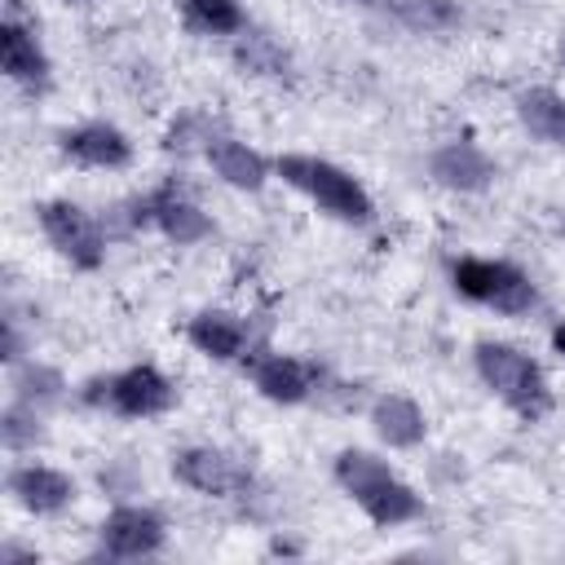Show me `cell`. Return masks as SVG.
<instances>
[{
    "label": "cell",
    "instance_id": "cell-1",
    "mask_svg": "<svg viewBox=\"0 0 565 565\" xmlns=\"http://www.w3.org/2000/svg\"><path fill=\"white\" fill-rule=\"evenodd\" d=\"M335 481L358 499V508L375 525H402V521L419 516V494L406 481H397L384 459H375L366 450H340Z\"/></svg>",
    "mask_w": 565,
    "mask_h": 565
},
{
    "label": "cell",
    "instance_id": "cell-2",
    "mask_svg": "<svg viewBox=\"0 0 565 565\" xmlns=\"http://www.w3.org/2000/svg\"><path fill=\"white\" fill-rule=\"evenodd\" d=\"M278 177L287 181V185H296V190H305L318 207H327L331 216H340V221H353V225H366L371 221V194L344 172V168H335V163H327V159H318V154H282L278 163Z\"/></svg>",
    "mask_w": 565,
    "mask_h": 565
},
{
    "label": "cell",
    "instance_id": "cell-3",
    "mask_svg": "<svg viewBox=\"0 0 565 565\" xmlns=\"http://www.w3.org/2000/svg\"><path fill=\"white\" fill-rule=\"evenodd\" d=\"M477 371L512 411H521L530 419L547 411V380H543L539 362H530L521 349L486 340V344H477Z\"/></svg>",
    "mask_w": 565,
    "mask_h": 565
},
{
    "label": "cell",
    "instance_id": "cell-4",
    "mask_svg": "<svg viewBox=\"0 0 565 565\" xmlns=\"http://www.w3.org/2000/svg\"><path fill=\"white\" fill-rule=\"evenodd\" d=\"M450 282H455L459 296H468L477 305H490L499 313H525L534 305V282L508 260L463 256V260L450 265Z\"/></svg>",
    "mask_w": 565,
    "mask_h": 565
},
{
    "label": "cell",
    "instance_id": "cell-5",
    "mask_svg": "<svg viewBox=\"0 0 565 565\" xmlns=\"http://www.w3.org/2000/svg\"><path fill=\"white\" fill-rule=\"evenodd\" d=\"M84 402L93 406H110L119 415H132V419H146V415H159L172 406V384L154 371V366H128L119 375H97L88 388H84Z\"/></svg>",
    "mask_w": 565,
    "mask_h": 565
},
{
    "label": "cell",
    "instance_id": "cell-6",
    "mask_svg": "<svg viewBox=\"0 0 565 565\" xmlns=\"http://www.w3.org/2000/svg\"><path fill=\"white\" fill-rule=\"evenodd\" d=\"M40 225H44L49 243H53L71 265H79V269H97V265H102L106 243H102L97 221H93L84 207L66 203V199H53V203L40 207Z\"/></svg>",
    "mask_w": 565,
    "mask_h": 565
},
{
    "label": "cell",
    "instance_id": "cell-7",
    "mask_svg": "<svg viewBox=\"0 0 565 565\" xmlns=\"http://www.w3.org/2000/svg\"><path fill=\"white\" fill-rule=\"evenodd\" d=\"M172 472L199 494H238L252 481L238 459H230L225 450H212V446H190V450L172 455Z\"/></svg>",
    "mask_w": 565,
    "mask_h": 565
},
{
    "label": "cell",
    "instance_id": "cell-8",
    "mask_svg": "<svg viewBox=\"0 0 565 565\" xmlns=\"http://www.w3.org/2000/svg\"><path fill=\"white\" fill-rule=\"evenodd\" d=\"M102 547L119 561H132V556H154L163 547V521L150 512V508H115L106 521H102Z\"/></svg>",
    "mask_w": 565,
    "mask_h": 565
},
{
    "label": "cell",
    "instance_id": "cell-9",
    "mask_svg": "<svg viewBox=\"0 0 565 565\" xmlns=\"http://www.w3.org/2000/svg\"><path fill=\"white\" fill-rule=\"evenodd\" d=\"M132 221H137V225H159V230H163L172 243H181V247L212 234V221H207L190 199H181L177 190H159V194H150L146 203H137Z\"/></svg>",
    "mask_w": 565,
    "mask_h": 565
},
{
    "label": "cell",
    "instance_id": "cell-10",
    "mask_svg": "<svg viewBox=\"0 0 565 565\" xmlns=\"http://www.w3.org/2000/svg\"><path fill=\"white\" fill-rule=\"evenodd\" d=\"M9 494L35 512V516H49V512H62L71 499H75V481L57 468H44V463H22L9 472Z\"/></svg>",
    "mask_w": 565,
    "mask_h": 565
},
{
    "label": "cell",
    "instance_id": "cell-11",
    "mask_svg": "<svg viewBox=\"0 0 565 565\" xmlns=\"http://www.w3.org/2000/svg\"><path fill=\"white\" fill-rule=\"evenodd\" d=\"M62 150L84 168H124L132 159L128 137L115 124H79L62 137Z\"/></svg>",
    "mask_w": 565,
    "mask_h": 565
},
{
    "label": "cell",
    "instance_id": "cell-12",
    "mask_svg": "<svg viewBox=\"0 0 565 565\" xmlns=\"http://www.w3.org/2000/svg\"><path fill=\"white\" fill-rule=\"evenodd\" d=\"M428 168H433V177H437L441 185H450V190H486L490 177H494V163H490L472 141H450V146L433 150Z\"/></svg>",
    "mask_w": 565,
    "mask_h": 565
},
{
    "label": "cell",
    "instance_id": "cell-13",
    "mask_svg": "<svg viewBox=\"0 0 565 565\" xmlns=\"http://www.w3.org/2000/svg\"><path fill=\"white\" fill-rule=\"evenodd\" d=\"M190 344L216 362H230V358H243V349L252 344V331L225 313V309H207L199 318H190Z\"/></svg>",
    "mask_w": 565,
    "mask_h": 565
},
{
    "label": "cell",
    "instance_id": "cell-14",
    "mask_svg": "<svg viewBox=\"0 0 565 565\" xmlns=\"http://www.w3.org/2000/svg\"><path fill=\"white\" fill-rule=\"evenodd\" d=\"M207 163H212V172H216L221 181H230V185H238V190H260L265 177H269V163H265L252 146L234 141V137H212V141H207Z\"/></svg>",
    "mask_w": 565,
    "mask_h": 565
},
{
    "label": "cell",
    "instance_id": "cell-15",
    "mask_svg": "<svg viewBox=\"0 0 565 565\" xmlns=\"http://www.w3.org/2000/svg\"><path fill=\"white\" fill-rule=\"evenodd\" d=\"M252 380L256 388L269 397V402H305L309 388H313V371L296 358H282V353H269V358H256L252 366Z\"/></svg>",
    "mask_w": 565,
    "mask_h": 565
},
{
    "label": "cell",
    "instance_id": "cell-16",
    "mask_svg": "<svg viewBox=\"0 0 565 565\" xmlns=\"http://www.w3.org/2000/svg\"><path fill=\"white\" fill-rule=\"evenodd\" d=\"M0 57H4V75H9V79H22V84H40L44 71H49L35 31L22 26L18 18H9V22L0 26Z\"/></svg>",
    "mask_w": 565,
    "mask_h": 565
},
{
    "label": "cell",
    "instance_id": "cell-17",
    "mask_svg": "<svg viewBox=\"0 0 565 565\" xmlns=\"http://www.w3.org/2000/svg\"><path fill=\"white\" fill-rule=\"evenodd\" d=\"M371 424H375L380 441H388V446H397V450L424 441V411H419L411 397H402V393L380 397L375 411H371Z\"/></svg>",
    "mask_w": 565,
    "mask_h": 565
},
{
    "label": "cell",
    "instance_id": "cell-18",
    "mask_svg": "<svg viewBox=\"0 0 565 565\" xmlns=\"http://www.w3.org/2000/svg\"><path fill=\"white\" fill-rule=\"evenodd\" d=\"M516 115L521 124L539 137V141H552V146H565V97L552 93V88H530L516 97Z\"/></svg>",
    "mask_w": 565,
    "mask_h": 565
},
{
    "label": "cell",
    "instance_id": "cell-19",
    "mask_svg": "<svg viewBox=\"0 0 565 565\" xmlns=\"http://www.w3.org/2000/svg\"><path fill=\"white\" fill-rule=\"evenodd\" d=\"M181 18L199 35H230L243 26L238 0H181Z\"/></svg>",
    "mask_w": 565,
    "mask_h": 565
},
{
    "label": "cell",
    "instance_id": "cell-20",
    "mask_svg": "<svg viewBox=\"0 0 565 565\" xmlns=\"http://www.w3.org/2000/svg\"><path fill=\"white\" fill-rule=\"evenodd\" d=\"M384 9H393L411 31H450V26H459L455 0H388Z\"/></svg>",
    "mask_w": 565,
    "mask_h": 565
},
{
    "label": "cell",
    "instance_id": "cell-21",
    "mask_svg": "<svg viewBox=\"0 0 565 565\" xmlns=\"http://www.w3.org/2000/svg\"><path fill=\"white\" fill-rule=\"evenodd\" d=\"M13 388H18V402H26V406H49V402H57L62 397V375L53 371V366H40V362H31V366H22L18 371V380H13Z\"/></svg>",
    "mask_w": 565,
    "mask_h": 565
},
{
    "label": "cell",
    "instance_id": "cell-22",
    "mask_svg": "<svg viewBox=\"0 0 565 565\" xmlns=\"http://www.w3.org/2000/svg\"><path fill=\"white\" fill-rule=\"evenodd\" d=\"M0 437L9 450H26L40 441V406H26V402H13L4 415H0Z\"/></svg>",
    "mask_w": 565,
    "mask_h": 565
},
{
    "label": "cell",
    "instance_id": "cell-23",
    "mask_svg": "<svg viewBox=\"0 0 565 565\" xmlns=\"http://www.w3.org/2000/svg\"><path fill=\"white\" fill-rule=\"evenodd\" d=\"M234 57L247 66V71H260V75H282L287 71V53L269 40V35H243Z\"/></svg>",
    "mask_w": 565,
    "mask_h": 565
},
{
    "label": "cell",
    "instance_id": "cell-24",
    "mask_svg": "<svg viewBox=\"0 0 565 565\" xmlns=\"http://www.w3.org/2000/svg\"><path fill=\"white\" fill-rule=\"evenodd\" d=\"M199 141H212V128H207V119H199V115H181V119L168 128V150H190V146H199Z\"/></svg>",
    "mask_w": 565,
    "mask_h": 565
},
{
    "label": "cell",
    "instance_id": "cell-25",
    "mask_svg": "<svg viewBox=\"0 0 565 565\" xmlns=\"http://www.w3.org/2000/svg\"><path fill=\"white\" fill-rule=\"evenodd\" d=\"M552 344H556V353H565V322L552 331Z\"/></svg>",
    "mask_w": 565,
    "mask_h": 565
},
{
    "label": "cell",
    "instance_id": "cell-26",
    "mask_svg": "<svg viewBox=\"0 0 565 565\" xmlns=\"http://www.w3.org/2000/svg\"><path fill=\"white\" fill-rule=\"evenodd\" d=\"M358 4H388V0H358Z\"/></svg>",
    "mask_w": 565,
    "mask_h": 565
},
{
    "label": "cell",
    "instance_id": "cell-27",
    "mask_svg": "<svg viewBox=\"0 0 565 565\" xmlns=\"http://www.w3.org/2000/svg\"><path fill=\"white\" fill-rule=\"evenodd\" d=\"M66 4H88V0H66Z\"/></svg>",
    "mask_w": 565,
    "mask_h": 565
},
{
    "label": "cell",
    "instance_id": "cell-28",
    "mask_svg": "<svg viewBox=\"0 0 565 565\" xmlns=\"http://www.w3.org/2000/svg\"><path fill=\"white\" fill-rule=\"evenodd\" d=\"M561 53H565V44H561Z\"/></svg>",
    "mask_w": 565,
    "mask_h": 565
}]
</instances>
